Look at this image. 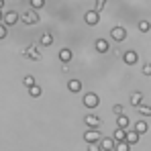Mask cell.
Returning a JSON list of instances; mask_svg holds the SVG:
<instances>
[{
	"instance_id": "1",
	"label": "cell",
	"mask_w": 151,
	"mask_h": 151,
	"mask_svg": "<svg viewBox=\"0 0 151 151\" xmlns=\"http://www.w3.org/2000/svg\"><path fill=\"white\" fill-rule=\"evenodd\" d=\"M84 139L88 143H98L100 141V131H96V127H90L86 133H84Z\"/></svg>"
},
{
	"instance_id": "2",
	"label": "cell",
	"mask_w": 151,
	"mask_h": 151,
	"mask_svg": "<svg viewBox=\"0 0 151 151\" xmlns=\"http://www.w3.org/2000/svg\"><path fill=\"white\" fill-rule=\"evenodd\" d=\"M84 104H86L88 108H96V106L100 104V98H98V94H94V92H88V94H84Z\"/></svg>"
},
{
	"instance_id": "3",
	"label": "cell",
	"mask_w": 151,
	"mask_h": 151,
	"mask_svg": "<svg viewBox=\"0 0 151 151\" xmlns=\"http://www.w3.org/2000/svg\"><path fill=\"white\" fill-rule=\"evenodd\" d=\"M110 37L114 39V41H125L127 39V31L123 27H114L112 31H110Z\"/></svg>"
},
{
	"instance_id": "4",
	"label": "cell",
	"mask_w": 151,
	"mask_h": 151,
	"mask_svg": "<svg viewBox=\"0 0 151 151\" xmlns=\"http://www.w3.org/2000/svg\"><path fill=\"white\" fill-rule=\"evenodd\" d=\"M123 59H125V63H127V65H135V63H137V59H139V55H137L135 51L131 49V51H125Z\"/></svg>"
},
{
	"instance_id": "5",
	"label": "cell",
	"mask_w": 151,
	"mask_h": 151,
	"mask_svg": "<svg viewBox=\"0 0 151 151\" xmlns=\"http://www.w3.org/2000/svg\"><path fill=\"white\" fill-rule=\"evenodd\" d=\"M98 145H100L102 151H110V149H114V139L104 137V139H100V141H98Z\"/></svg>"
},
{
	"instance_id": "6",
	"label": "cell",
	"mask_w": 151,
	"mask_h": 151,
	"mask_svg": "<svg viewBox=\"0 0 151 151\" xmlns=\"http://www.w3.org/2000/svg\"><path fill=\"white\" fill-rule=\"evenodd\" d=\"M94 47H96L98 53H106V51H108V41H106V39H96Z\"/></svg>"
},
{
	"instance_id": "7",
	"label": "cell",
	"mask_w": 151,
	"mask_h": 151,
	"mask_svg": "<svg viewBox=\"0 0 151 151\" xmlns=\"http://www.w3.org/2000/svg\"><path fill=\"white\" fill-rule=\"evenodd\" d=\"M131 125V121H129V116L127 114H116V127H121V129H127V127Z\"/></svg>"
},
{
	"instance_id": "8",
	"label": "cell",
	"mask_w": 151,
	"mask_h": 151,
	"mask_svg": "<svg viewBox=\"0 0 151 151\" xmlns=\"http://www.w3.org/2000/svg\"><path fill=\"white\" fill-rule=\"evenodd\" d=\"M86 23L88 25H96L98 23V10H90V12H86Z\"/></svg>"
},
{
	"instance_id": "9",
	"label": "cell",
	"mask_w": 151,
	"mask_h": 151,
	"mask_svg": "<svg viewBox=\"0 0 151 151\" xmlns=\"http://www.w3.org/2000/svg\"><path fill=\"white\" fill-rule=\"evenodd\" d=\"M125 141L129 143V145H135V143L139 141V133H137V131H129V133L125 135Z\"/></svg>"
},
{
	"instance_id": "10",
	"label": "cell",
	"mask_w": 151,
	"mask_h": 151,
	"mask_svg": "<svg viewBox=\"0 0 151 151\" xmlns=\"http://www.w3.org/2000/svg\"><path fill=\"white\" fill-rule=\"evenodd\" d=\"M84 121H86L88 127H98L100 125V116H96V114H88V116H84Z\"/></svg>"
},
{
	"instance_id": "11",
	"label": "cell",
	"mask_w": 151,
	"mask_h": 151,
	"mask_svg": "<svg viewBox=\"0 0 151 151\" xmlns=\"http://www.w3.org/2000/svg\"><path fill=\"white\" fill-rule=\"evenodd\" d=\"M27 57H31V59H35V61H39L41 59V53H39V49L37 47H27Z\"/></svg>"
},
{
	"instance_id": "12",
	"label": "cell",
	"mask_w": 151,
	"mask_h": 151,
	"mask_svg": "<svg viewBox=\"0 0 151 151\" xmlns=\"http://www.w3.org/2000/svg\"><path fill=\"white\" fill-rule=\"evenodd\" d=\"M23 21H25L27 25H33V23L39 21V17H37V12H25L23 14Z\"/></svg>"
},
{
	"instance_id": "13",
	"label": "cell",
	"mask_w": 151,
	"mask_h": 151,
	"mask_svg": "<svg viewBox=\"0 0 151 151\" xmlns=\"http://www.w3.org/2000/svg\"><path fill=\"white\" fill-rule=\"evenodd\" d=\"M19 21V14L17 12H6L4 14V25H14Z\"/></svg>"
},
{
	"instance_id": "14",
	"label": "cell",
	"mask_w": 151,
	"mask_h": 151,
	"mask_svg": "<svg viewBox=\"0 0 151 151\" xmlns=\"http://www.w3.org/2000/svg\"><path fill=\"white\" fill-rule=\"evenodd\" d=\"M147 129H149V125H147V123H145V121H143V119H141V121H137V123H135V131H137V133H139V135H143V133H147Z\"/></svg>"
},
{
	"instance_id": "15",
	"label": "cell",
	"mask_w": 151,
	"mask_h": 151,
	"mask_svg": "<svg viewBox=\"0 0 151 151\" xmlns=\"http://www.w3.org/2000/svg\"><path fill=\"white\" fill-rule=\"evenodd\" d=\"M59 59H61L63 63H68V61L72 59V49H68V47H63V49L59 51Z\"/></svg>"
},
{
	"instance_id": "16",
	"label": "cell",
	"mask_w": 151,
	"mask_h": 151,
	"mask_svg": "<svg viewBox=\"0 0 151 151\" xmlns=\"http://www.w3.org/2000/svg\"><path fill=\"white\" fill-rule=\"evenodd\" d=\"M68 88H70L72 92H80V90H82V82L74 78V80H70V82H68Z\"/></svg>"
},
{
	"instance_id": "17",
	"label": "cell",
	"mask_w": 151,
	"mask_h": 151,
	"mask_svg": "<svg viewBox=\"0 0 151 151\" xmlns=\"http://www.w3.org/2000/svg\"><path fill=\"white\" fill-rule=\"evenodd\" d=\"M125 135H127L125 129L116 127V129H114V135H112V139H114V141H125Z\"/></svg>"
},
{
	"instance_id": "18",
	"label": "cell",
	"mask_w": 151,
	"mask_h": 151,
	"mask_svg": "<svg viewBox=\"0 0 151 151\" xmlns=\"http://www.w3.org/2000/svg\"><path fill=\"white\" fill-rule=\"evenodd\" d=\"M137 110L141 116H151V106H147V104H137Z\"/></svg>"
},
{
	"instance_id": "19",
	"label": "cell",
	"mask_w": 151,
	"mask_h": 151,
	"mask_svg": "<svg viewBox=\"0 0 151 151\" xmlns=\"http://www.w3.org/2000/svg\"><path fill=\"white\" fill-rule=\"evenodd\" d=\"M131 145L127 141H114V151H129Z\"/></svg>"
},
{
	"instance_id": "20",
	"label": "cell",
	"mask_w": 151,
	"mask_h": 151,
	"mask_svg": "<svg viewBox=\"0 0 151 151\" xmlns=\"http://www.w3.org/2000/svg\"><path fill=\"white\" fill-rule=\"evenodd\" d=\"M141 102H143V94H141V92H133V94H131V104H133V106H137V104H141Z\"/></svg>"
},
{
	"instance_id": "21",
	"label": "cell",
	"mask_w": 151,
	"mask_h": 151,
	"mask_svg": "<svg viewBox=\"0 0 151 151\" xmlns=\"http://www.w3.org/2000/svg\"><path fill=\"white\" fill-rule=\"evenodd\" d=\"M29 94H31L33 98H37V96H41V86H37V84H33V86H29Z\"/></svg>"
},
{
	"instance_id": "22",
	"label": "cell",
	"mask_w": 151,
	"mask_h": 151,
	"mask_svg": "<svg viewBox=\"0 0 151 151\" xmlns=\"http://www.w3.org/2000/svg\"><path fill=\"white\" fill-rule=\"evenodd\" d=\"M137 27H139L141 33H147V31L151 29V23H149V21H139V25H137Z\"/></svg>"
},
{
	"instance_id": "23",
	"label": "cell",
	"mask_w": 151,
	"mask_h": 151,
	"mask_svg": "<svg viewBox=\"0 0 151 151\" xmlns=\"http://www.w3.org/2000/svg\"><path fill=\"white\" fill-rule=\"evenodd\" d=\"M51 43H53V37H51L49 33H45V35L41 37V45H45V47H49Z\"/></svg>"
},
{
	"instance_id": "24",
	"label": "cell",
	"mask_w": 151,
	"mask_h": 151,
	"mask_svg": "<svg viewBox=\"0 0 151 151\" xmlns=\"http://www.w3.org/2000/svg\"><path fill=\"white\" fill-rule=\"evenodd\" d=\"M23 84H25V86H33V84H35V78H33V76H25V78H23Z\"/></svg>"
},
{
	"instance_id": "25",
	"label": "cell",
	"mask_w": 151,
	"mask_h": 151,
	"mask_svg": "<svg viewBox=\"0 0 151 151\" xmlns=\"http://www.w3.org/2000/svg\"><path fill=\"white\" fill-rule=\"evenodd\" d=\"M43 4H45L43 0H31V6H33V8H41Z\"/></svg>"
},
{
	"instance_id": "26",
	"label": "cell",
	"mask_w": 151,
	"mask_h": 151,
	"mask_svg": "<svg viewBox=\"0 0 151 151\" xmlns=\"http://www.w3.org/2000/svg\"><path fill=\"white\" fill-rule=\"evenodd\" d=\"M112 112H114V114H121V112H123V106H121V104H114V106H112Z\"/></svg>"
},
{
	"instance_id": "27",
	"label": "cell",
	"mask_w": 151,
	"mask_h": 151,
	"mask_svg": "<svg viewBox=\"0 0 151 151\" xmlns=\"http://www.w3.org/2000/svg\"><path fill=\"white\" fill-rule=\"evenodd\" d=\"M143 74L151 76V63H145V65H143Z\"/></svg>"
},
{
	"instance_id": "28",
	"label": "cell",
	"mask_w": 151,
	"mask_h": 151,
	"mask_svg": "<svg viewBox=\"0 0 151 151\" xmlns=\"http://www.w3.org/2000/svg\"><path fill=\"white\" fill-rule=\"evenodd\" d=\"M88 151H102V149H100V145H96V143H90Z\"/></svg>"
},
{
	"instance_id": "29",
	"label": "cell",
	"mask_w": 151,
	"mask_h": 151,
	"mask_svg": "<svg viewBox=\"0 0 151 151\" xmlns=\"http://www.w3.org/2000/svg\"><path fill=\"white\" fill-rule=\"evenodd\" d=\"M4 37H6V27L0 23V39H4Z\"/></svg>"
},
{
	"instance_id": "30",
	"label": "cell",
	"mask_w": 151,
	"mask_h": 151,
	"mask_svg": "<svg viewBox=\"0 0 151 151\" xmlns=\"http://www.w3.org/2000/svg\"><path fill=\"white\" fill-rule=\"evenodd\" d=\"M104 2H106V0H96V10H100L102 6H104Z\"/></svg>"
},
{
	"instance_id": "31",
	"label": "cell",
	"mask_w": 151,
	"mask_h": 151,
	"mask_svg": "<svg viewBox=\"0 0 151 151\" xmlns=\"http://www.w3.org/2000/svg\"><path fill=\"white\" fill-rule=\"evenodd\" d=\"M2 4H4V0H0V8H2Z\"/></svg>"
},
{
	"instance_id": "32",
	"label": "cell",
	"mask_w": 151,
	"mask_h": 151,
	"mask_svg": "<svg viewBox=\"0 0 151 151\" xmlns=\"http://www.w3.org/2000/svg\"><path fill=\"white\" fill-rule=\"evenodd\" d=\"M0 19H2V17H0Z\"/></svg>"
}]
</instances>
